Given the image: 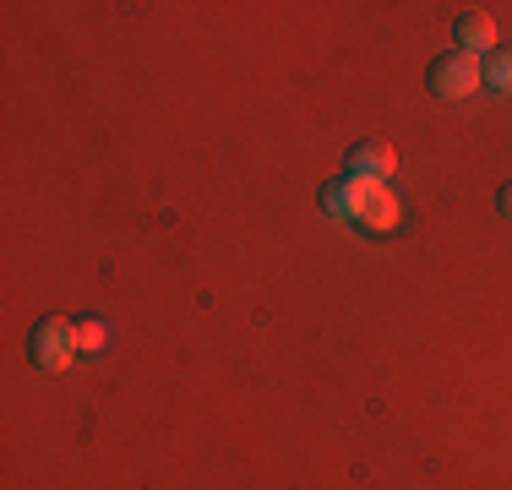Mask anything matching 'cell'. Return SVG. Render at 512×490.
I'll use <instances>...</instances> for the list:
<instances>
[{"mask_svg": "<svg viewBox=\"0 0 512 490\" xmlns=\"http://www.w3.org/2000/svg\"><path fill=\"white\" fill-rule=\"evenodd\" d=\"M28 354H33V365L39 371H66L71 360H77V322H66V316H44L39 327H33V338H28Z\"/></svg>", "mask_w": 512, "mask_h": 490, "instance_id": "1", "label": "cell"}, {"mask_svg": "<svg viewBox=\"0 0 512 490\" xmlns=\"http://www.w3.org/2000/svg\"><path fill=\"white\" fill-rule=\"evenodd\" d=\"M349 186H355V224L360 229H371V235H393V229L404 224V207H398V196L387 186H371V180H349Z\"/></svg>", "mask_w": 512, "mask_h": 490, "instance_id": "2", "label": "cell"}, {"mask_svg": "<svg viewBox=\"0 0 512 490\" xmlns=\"http://www.w3.org/2000/svg\"><path fill=\"white\" fill-rule=\"evenodd\" d=\"M474 88H480V66H474L469 55H442L431 66V93L436 98H453L458 104V98H469Z\"/></svg>", "mask_w": 512, "mask_h": 490, "instance_id": "3", "label": "cell"}, {"mask_svg": "<svg viewBox=\"0 0 512 490\" xmlns=\"http://www.w3.org/2000/svg\"><path fill=\"white\" fill-rule=\"evenodd\" d=\"M393 169H398V158H393V147H387V142H360L355 153H349V180L387 186V180H393Z\"/></svg>", "mask_w": 512, "mask_h": 490, "instance_id": "4", "label": "cell"}, {"mask_svg": "<svg viewBox=\"0 0 512 490\" xmlns=\"http://www.w3.org/2000/svg\"><path fill=\"white\" fill-rule=\"evenodd\" d=\"M453 39L463 55H496V22L485 17V11H469V17H458V28H453Z\"/></svg>", "mask_w": 512, "mask_h": 490, "instance_id": "5", "label": "cell"}, {"mask_svg": "<svg viewBox=\"0 0 512 490\" xmlns=\"http://www.w3.org/2000/svg\"><path fill=\"white\" fill-rule=\"evenodd\" d=\"M322 213L349 218V224H355V186H349V180H327V186H322Z\"/></svg>", "mask_w": 512, "mask_h": 490, "instance_id": "6", "label": "cell"}, {"mask_svg": "<svg viewBox=\"0 0 512 490\" xmlns=\"http://www.w3.org/2000/svg\"><path fill=\"white\" fill-rule=\"evenodd\" d=\"M480 82H491L496 93H512V49H496V55H485Z\"/></svg>", "mask_w": 512, "mask_h": 490, "instance_id": "7", "label": "cell"}, {"mask_svg": "<svg viewBox=\"0 0 512 490\" xmlns=\"http://www.w3.org/2000/svg\"><path fill=\"white\" fill-rule=\"evenodd\" d=\"M104 343H109V327L99 322V316H82L77 322V349L93 354V349H104Z\"/></svg>", "mask_w": 512, "mask_h": 490, "instance_id": "8", "label": "cell"}, {"mask_svg": "<svg viewBox=\"0 0 512 490\" xmlns=\"http://www.w3.org/2000/svg\"><path fill=\"white\" fill-rule=\"evenodd\" d=\"M496 207H502V218H512V186H502V196H496Z\"/></svg>", "mask_w": 512, "mask_h": 490, "instance_id": "9", "label": "cell"}]
</instances>
